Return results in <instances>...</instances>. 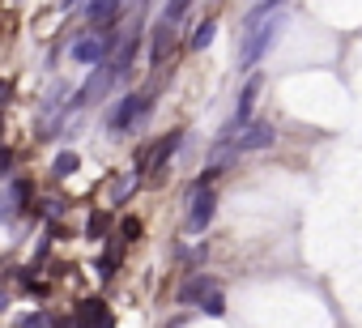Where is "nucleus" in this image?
I'll list each match as a JSON object with an SVG mask.
<instances>
[{"label": "nucleus", "mask_w": 362, "mask_h": 328, "mask_svg": "<svg viewBox=\"0 0 362 328\" xmlns=\"http://www.w3.org/2000/svg\"><path fill=\"white\" fill-rule=\"evenodd\" d=\"M145 115H149V98L128 94V98H119V107L107 115V128H111V132H124V128H132V124L145 119Z\"/></svg>", "instance_id": "f257e3e1"}, {"label": "nucleus", "mask_w": 362, "mask_h": 328, "mask_svg": "<svg viewBox=\"0 0 362 328\" xmlns=\"http://www.w3.org/2000/svg\"><path fill=\"white\" fill-rule=\"evenodd\" d=\"M214 209H218V197H214V188L197 180V188H192V213H188V230H205V226L214 222Z\"/></svg>", "instance_id": "f03ea898"}, {"label": "nucleus", "mask_w": 362, "mask_h": 328, "mask_svg": "<svg viewBox=\"0 0 362 328\" xmlns=\"http://www.w3.org/2000/svg\"><path fill=\"white\" fill-rule=\"evenodd\" d=\"M179 145H184V132H170V136H162L158 145H149V149H145V153L136 158V171H132V175H145V171H158V167H162V162H166V158H170V153H175Z\"/></svg>", "instance_id": "7ed1b4c3"}, {"label": "nucleus", "mask_w": 362, "mask_h": 328, "mask_svg": "<svg viewBox=\"0 0 362 328\" xmlns=\"http://www.w3.org/2000/svg\"><path fill=\"white\" fill-rule=\"evenodd\" d=\"M277 30H281V18H273V22H264V26H252V35L243 39V69H252V64L264 56V47L273 43Z\"/></svg>", "instance_id": "20e7f679"}, {"label": "nucleus", "mask_w": 362, "mask_h": 328, "mask_svg": "<svg viewBox=\"0 0 362 328\" xmlns=\"http://www.w3.org/2000/svg\"><path fill=\"white\" fill-rule=\"evenodd\" d=\"M115 77H119V73H115V64H98V69H94V77H90V81L77 90L73 107H90L98 94H107V90H111V81H115Z\"/></svg>", "instance_id": "39448f33"}, {"label": "nucleus", "mask_w": 362, "mask_h": 328, "mask_svg": "<svg viewBox=\"0 0 362 328\" xmlns=\"http://www.w3.org/2000/svg\"><path fill=\"white\" fill-rule=\"evenodd\" d=\"M273 141H277L273 124H264V119H260V124H252V128L235 141V158H239V153H252V149H269Z\"/></svg>", "instance_id": "423d86ee"}, {"label": "nucleus", "mask_w": 362, "mask_h": 328, "mask_svg": "<svg viewBox=\"0 0 362 328\" xmlns=\"http://www.w3.org/2000/svg\"><path fill=\"white\" fill-rule=\"evenodd\" d=\"M214 294H218V277H205V273L179 286V303H205V298H214Z\"/></svg>", "instance_id": "0eeeda50"}, {"label": "nucleus", "mask_w": 362, "mask_h": 328, "mask_svg": "<svg viewBox=\"0 0 362 328\" xmlns=\"http://www.w3.org/2000/svg\"><path fill=\"white\" fill-rule=\"evenodd\" d=\"M73 60H81V64H107V43L103 39H81L73 47Z\"/></svg>", "instance_id": "6e6552de"}, {"label": "nucleus", "mask_w": 362, "mask_h": 328, "mask_svg": "<svg viewBox=\"0 0 362 328\" xmlns=\"http://www.w3.org/2000/svg\"><path fill=\"white\" fill-rule=\"evenodd\" d=\"M170 35H175V26H170V22L153 26V47H149V60H153V64H162V60L170 56Z\"/></svg>", "instance_id": "1a4fd4ad"}, {"label": "nucleus", "mask_w": 362, "mask_h": 328, "mask_svg": "<svg viewBox=\"0 0 362 328\" xmlns=\"http://www.w3.org/2000/svg\"><path fill=\"white\" fill-rule=\"evenodd\" d=\"M30 192H35V188H30V184H26V180H9V197H5V205H9V209H5V213H9V218H13V213H18V209H22V201H26V197H30Z\"/></svg>", "instance_id": "9d476101"}, {"label": "nucleus", "mask_w": 362, "mask_h": 328, "mask_svg": "<svg viewBox=\"0 0 362 328\" xmlns=\"http://www.w3.org/2000/svg\"><path fill=\"white\" fill-rule=\"evenodd\" d=\"M119 13V0H94L90 5V22H115Z\"/></svg>", "instance_id": "9b49d317"}, {"label": "nucleus", "mask_w": 362, "mask_h": 328, "mask_svg": "<svg viewBox=\"0 0 362 328\" xmlns=\"http://www.w3.org/2000/svg\"><path fill=\"white\" fill-rule=\"evenodd\" d=\"M214 35H218V22H205V26H197V35H192V47H197V52H205V47L214 43Z\"/></svg>", "instance_id": "f8f14e48"}, {"label": "nucleus", "mask_w": 362, "mask_h": 328, "mask_svg": "<svg viewBox=\"0 0 362 328\" xmlns=\"http://www.w3.org/2000/svg\"><path fill=\"white\" fill-rule=\"evenodd\" d=\"M188 5H192V0H166V18H162V22H170V26H175L179 18L188 13Z\"/></svg>", "instance_id": "ddd939ff"}, {"label": "nucleus", "mask_w": 362, "mask_h": 328, "mask_svg": "<svg viewBox=\"0 0 362 328\" xmlns=\"http://www.w3.org/2000/svg\"><path fill=\"white\" fill-rule=\"evenodd\" d=\"M77 167H81V158H77V153H60V158H56V175H73Z\"/></svg>", "instance_id": "4468645a"}, {"label": "nucleus", "mask_w": 362, "mask_h": 328, "mask_svg": "<svg viewBox=\"0 0 362 328\" xmlns=\"http://www.w3.org/2000/svg\"><path fill=\"white\" fill-rule=\"evenodd\" d=\"M201 307H205L209 315H226V298H222V294H214V298H205Z\"/></svg>", "instance_id": "2eb2a0df"}, {"label": "nucleus", "mask_w": 362, "mask_h": 328, "mask_svg": "<svg viewBox=\"0 0 362 328\" xmlns=\"http://www.w3.org/2000/svg\"><path fill=\"white\" fill-rule=\"evenodd\" d=\"M141 235V222L136 218H124V226H119V239H136Z\"/></svg>", "instance_id": "dca6fc26"}, {"label": "nucleus", "mask_w": 362, "mask_h": 328, "mask_svg": "<svg viewBox=\"0 0 362 328\" xmlns=\"http://www.w3.org/2000/svg\"><path fill=\"white\" fill-rule=\"evenodd\" d=\"M103 226H107V222H103V213H94V218H90V226H86V235H90V239H98V235H103Z\"/></svg>", "instance_id": "f3484780"}, {"label": "nucleus", "mask_w": 362, "mask_h": 328, "mask_svg": "<svg viewBox=\"0 0 362 328\" xmlns=\"http://www.w3.org/2000/svg\"><path fill=\"white\" fill-rule=\"evenodd\" d=\"M73 5H77V0H60V9H73Z\"/></svg>", "instance_id": "a211bd4d"}]
</instances>
